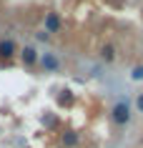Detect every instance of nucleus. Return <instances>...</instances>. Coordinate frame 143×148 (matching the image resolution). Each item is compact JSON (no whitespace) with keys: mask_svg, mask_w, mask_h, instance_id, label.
Instances as JSON below:
<instances>
[{"mask_svg":"<svg viewBox=\"0 0 143 148\" xmlns=\"http://www.w3.org/2000/svg\"><path fill=\"white\" fill-rule=\"evenodd\" d=\"M135 106H138V110H143V95H138V98H135Z\"/></svg>","mask_w":143,"mask_h":148,"instance_id":"9","label":"nucleus"},{"mask_svg":"<svg viewBox=\"0 0 143 148\" xmlns=\"http://www.w3.org/2000/svg\"><path fill=\"white\" fill-rule=\"evenodd\" d=\"M40 65H43L45 70H58V58L50 55V53H45L43 58H40Z\"/></svg>","mask_w":143,"mask_h":148,"instance_id":"3","label":"nucleus"},{"mask_svg":"<svg viewBox=\"0 0 143 148\" xmlns=\"http://www.w3.org/2000/svg\"><path fill=\"white\" fill-rule=\"evenodd\" d=\"M131 78H133V80H143V65H138V68L131 73Z\"/></svg>","mask_w":143,"mask_h":148,"instance_id":"8","label":"nucleus"},{"mask_svg":"<svg viewBox=\"0 0 143 148\" xmlns=\"http://www.w3.org/2000/svg\"><path fill=\"white\" fill-rule=\"evenodd\" d=\"M103 58H105V60H113V58H116V53H113V48H111V45H105V48H103Z\"/></svg>","mask_w":143,"mask_h":148,"instance_id":"7","label":"nucleus"},{"mask_svg":"<svg viewBox=\"0 0 143 148\" xmlns=\"http://www.w3.org/2000/svg\"><path fill=\"white\" fill-rule=\"evenodd\" d=\"M58 28H60V20H58L55 13H50V15L45 18V30L48 33H58Z\"/></svg>","mask_w":143,"mask_h":148,"instance_id":"4","label":"nucleus"},{"mask_svg":"<svg viewBox=\"0 0 143 148\" xmlns=\"http://www.w3.org/2000/svg\"><path fill=\"white\" fill-rule=\"evenodd\" d=\"M0 55L3 58H13L15 55V43L13 40H0Z\"/></svg>","mask_w":143,"mask_h":148,"instance_id":"2","label":"nucleus"},{"mask_svg":"<svg viewBox=\"0 0 143 148\" xmlns=\"http://www.w3.org/2000/svg\"><path fill=\"white\" fill-rule=\"evenodd\" d=\"M20 58H23L25 65H33V63H35V58H38V55H35V48H23Z\"/></svg>","mask_w":143,"mask_h":148,"instance_id":"5","label":"nucleus"},{"mask_svg":"<svg viewBox=\"0 0 143 148\" xmlns=\"http://www.w3.org/2000/svg\"><path fill=\"white\" fill-rule=\"evenodd\" d=\"M113 121H116L118 125H123V123H128V121H131V108H128L126 101L116 103V108H113Z\"/></svg>","mask_w":143,"mask_h":148,"instance_id":"1","label":"nucleus"},{"mask_svg":"<svg viewBox=\"0 0 143 148\" xmlns=\"http://www.w3.org/2000/svg\"><path fill=\"white\" fill-rule=\"evenodd\" d=\"M63 143L65 146H75V143H78V136H75V133H68V136H63Z\"/></svg>","mask_w":143,"mask_h":148,"instance_id":"6","label":"nucleus"}]
</instances>
